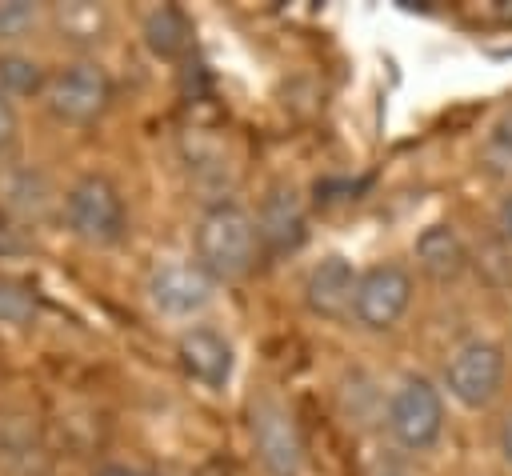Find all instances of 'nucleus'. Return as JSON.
Wrapping results in <instances>:
<instances>
[{"mask_svg": "<svg viewBox=\"0 0 512 476\" xmlns=\"http://www.w3.org/2000/svg\"><path fill=\"white\" fill-rule=\"evenodd\" d=\"M60 212H64V228L88 244V248H112L124 240L128 232V204H124V192L112 176L104 172H84L68 184L64 200H60Z\"/></svg>", "mask_w": 512, "mask_h": 476, "instance_id": "obj_2", "label": "nucleus"}, {"mask_svg": "<svg viewBox=\"0 0 512 476\" xmlns=\"http://www.w3.org/2000/svg\"><path fill=\"white\" fill-rule=\"evenodd\" d=\"M412 268L400 260H376L360 268L356 292H352V320L368 332H388L400 324V316L412 308Z\"/></svg>", "mask_w": 512, "mask_h": 476, "instance_id": "obj_7", "label": "nucleus"}, {"mask_svg": "<svg viewBox=\"0 0 512 476\" xmlns=\"http://www.w3.org/2000/svg\"><path fill=\"white\" fill-rule=\"evenodd\" d=\"M92 476H148V472H140V468H132V464H100Z\"/></svg>", "mask_w": 512, "mask_h": 476, "instance_id": "obj_23", "label": "nucleus"}, {"mask_svg": "<svg viewBox=\"0 0 512 476\" xmlns=\"http://www.w3.org/2000/svg\"><path fill=\"white\" fill-rule=\"evenodd\" d=\"M384 428H388L392 448H400L404 456L428 452L444 432V392H440V384L420 376V372L400 376V384L388 392V404H384Z\"/></svg>", "mask_w": 512, "mask_h": 476, "instance_id": "obj_3", "label": "nucleus"}, {"mask_svg": "<svg viewBox=\"0 0 512 476\" xmlns=\"http://www.w3.org/2000/svg\"><path fill=\"white\" fill-rule=\"evenodd\" d=\"M248 440L264 476H300L304 472V436L292 408L276 392H260L248 404Z\"/></svg>", "mask_w": 512, "mask_h": 476, "instance_id": "obj_4", "label": "nucleus"}, {"mask_svg": "<svg viewBox=\"0 0 512 476\" xmlns=\"http://www.w3.org/2000/svg\"><path fill=\"white\" fill-rule=\"evenodd\" d=\"M192 260L216 284L244 280L260 260L256 216L240 200H228V196L204 204V212L196 216V228H192Z\"/></svg>", "mask_w": 512, "mask_h": 476, "instance_id": "obj_1", "label": "nucleus"}, {"mask_svg": "<svg viewBox=\"0 0 512 476\" xmlns=\"http://www.w3.org/2000/svg\"><path fill=\"white\" fill-rule=\"evenodd\" d=\"M176 364L184 368L188 380H196L200 388H224L232 380V368H236V348L232 340L212 328V324H188L180 336H176Z\"/></svg>", "mask_w": 512, "mask_h": 476, "instance_id": "obj_10", "label": "nucleus"}, {"mask_svg": "<svg viewBox=\"0 0 512 476\" xmlns=\"http://www.w3.org/2000/svg\"><path fill=\"white\" fill-rule=\"evenodd\" d=\"M412 256H416V268L436 280V284H452L468 272V244L464 236L452 228V224H428L420 228V236L412 240Z\"/></svg>", "mask_w": 512, "mask_h": 476, "instance_id": "obj_12", "label": "nucleus"}, {"mask_svg": "<svg viewBox=\"0 0 512 476\" xmlns=\"http://www.w3.org/2000/svg\"><path fill=\"white\" fill-rule=\"evenodd\" d=\"M364 476H408V460L400 448H372L364 456Z\"/></svg>", "mask_w": 512, "mask_h": 476, "instance_id": "obj_19", "label": "nucleus"}, {"mask_svg": "<svg viewBox=\"0 0 512 476\" xmlns=\"http://www.w3.org/2000/svg\"><path fill=\"white\" fill-rule=\"evenodd\" d=\"M496 12H500V16H508V20H512V0H504V4H496Z\"/></svg>", "mask_w": 512, "mask_h": 476, "instance_id": "obj_24", "label": "nucleus"}, {"mask_svg": "<svg viewBox=\"0 0 512 476\" xmlns=\"http://www.w3.org/2000/svg\"><path fill=\"white\" fill-rule=\"evenodd\" d=\"M40 24V8L28 0H0V52H16Z\"/></svg>", "mask_w": 512, "mask_h": 476, "instance_id": "obj_16", "label": "nucleus"}, {"mask_svg": "<svg viewBox=\"0 0 512 476\" xmlns=\"http://www.w3.org/2000/svg\"><path fill=\"white\" fill-rule=\"evenodd\" d=\"M32 312H36V292L24 280L0 272V324H28Z\"/></svg>", "mask_w": 512, "mask_h": 476, "instance_id": "obj_17", "label": "nucleus"}, {"mask_svg": "<svg viewBox=\"0 0 512 476\" xmlns=\"http://www.w3.org/2000/svg\"><path fill=\"white\" fill-rule=\"evenodd\" d=\"M148 304L168 316V320H192L200 316L212 296H216V280L196 264V260H160L148 280H144Z\"/></svg>", "mask_w": 512, "mask_h": 476, "instance_id": "obj_8", "label": "nucleus"}, {"mask_svg": "<svg viewBox=\"0 0 512 476\" xmlns=\"http://www.w3.org/2000/svg\"><path fill=\"white\" fill-rule=\"evenodd\" d=\"M16 136H20V116H16V100H8V96L0 92V156H8V152H12Z\"/></svg>", "mask_w": 512, "mask_h": 476, "instance_id": "obj_20", "label": "nucleus"}, {"mask_svg": "<svg viewBox=\"0 0 512 476\" xmlns=\"http://www.w3.org/2000/svg\"><path fill=\"white\" fill-rule=\"evenodd\" d=\"M140 36H144V48L156 56V60H180L188 56L192 48V20L184 8L176 4H156L144 24H140Z\"/></svg>", "mask_w": 512, "mask_h": 476, "instance_id": "obj_14", "label": "nucleus"}, {"mask_svg": "<svg viewBox=\"0 0 512 476\" xmlns=\"http://www.w3.org/2000/svg\"><path fill=\"white\" fill-rule=\"evenodd\" d=\"M256 216V236H260V252H272V256H284V252H296L304 244V232H308V212H304V196L296 184L280 180L264 192L260 208L252 212Z\"/></svg>", "mask_w": 512, "mask_h": 476, "instance_id": "obj_9", "label": "nucleus"}, {"mask_svg": "<svg viewBox=\"0 0 512 476\" xmlns=\"http://www.w3.org/2000/svg\"><path fill=\"white\" fill-rule=\"evenodd\" d=\"M112 100H116V84H112L108 68L96 60H72L64 68L48 72L44 108L60 124H72V128L96 124L112 108Z\"/></svg>", "mask_w": 512, "mask_h": 476, "instance_id": "obj_5", "label": "nucleus"}, {"mask_svg": "<svg viewBox=\"0 0 512 476\" xmlns=\"http://www.w3.org/2000/svg\"><path fill=\"white\" fill-rule=\"evenodd\" d=\"M480 156L492 172H508L512 168V108L500 112L492 120V128L484 132V144H480Z\"/></svg>", "mask_w": 512, "mask_h": 476, "instance_id": "obj_18", "label": "nucleus"}, {"mask_svg": "<svg viewBox=\"0 0 512 476\" xmlns=\"http://www.w3.org/2000/svg\"><path fill=\"white\" fill-rule=\"evenodd\" d=\"M496 452H500V460L512 468V408L500 416V424H496Z\"/></svg>", "mask_w": 512, "mask_h": 476, "instance_id": "obj_21", "label": "nucleus"}, {"mask_svg": "<svg viewBox=\"0 0 512 476\" xmlns=\"http://www.w3.org/2000/svg\"><path fill=\"white\" fill-rule=\"evenodd\" d=\"M496 232H500V240L512 248V192H504L500 204H496Z\"/></svg>", "mask_w": 512, "mask_h": 476, "instance_id": "obj_22", "label": "nucleus"}, {"mask_svg": "<svg viewBox=\"0 0 512 476\" xmlns=\"http://www.w3.org/2000/svg\"><path fill=\"white\" fill-rule=\"evenodd\" d=\"M504 348L496 340H484V336H472L464 344H456L444 360V376H440V388H448V396L468 408V412H480L488 408L496 396H500V384H504Z\"/></svg>", "mask_w": 512, "mask_h": 476, "instance_id": "obj_6", "label": "nucleus"}, {"mask_svg": "<svg viewBox=\"0 0 512 476\" xmlns=\"http://www.w3.org/2000/svg\"><path fill=\"white\" fill-rule=\"evenodd\" d=\"M48 72L40 68V60L24 56V52H0V92L8 100L16 96H44Z\"/></svg>", "mask_w": 512, "mask_h": 476, "instance_id": "obj_15", "label": "nucleus"}, {"mask_svg": "<svg viewBox=\"0 0 512 476\" xmlns=\"http://www.w3.org/2000/svg\"><path fill=\"white\" fill-rule=\"evenodd\" d=\"M56 36L72 48H96L108 40L112 32V12L104 4H88V0H76V4H56L48 12Z\"/></svg>", "mask_w": 512, "mask_h": 476, "instance_id": "obj_13", "label": "nucleus"}, {"mask_svg": "<svg viewBox=\"0 0 512 476\" xmlns=\"http://www.w3.org/2000/svg\"><path fill=\"white\" fill-rule=\"evenodd\" d=\"M356 276H360V268L348 256H340V252L316 260L308 268V276H304V304H308V312L320 316V320H348L352 316Z\"/></svg>", "mask_w": 512, "mask_h": 476, "instance_id": "obj_11", "label": "nucleus"}]
</instances>
